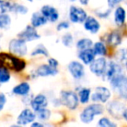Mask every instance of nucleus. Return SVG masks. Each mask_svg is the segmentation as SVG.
I'll return each mask as SVG.
<instances>
[{"label":"nucleus","instance_id":"44","mask_svg":"<svg viewBox=\"0 0 127 127\" xmlns=\"http://www.w3.org/2000/svg\"><path fill=\"white\" fill-rule=\"evenodd\" d=\"M126 68H127V66H126Z\"/></svg>","mask_w":127,"mask_h":127},{"label":"nucleus","instance_id":"31","mask_svg":"<svg viewBox=\"0 0 127 127\" xmlns=\"http://www.w3.org/2000/svg\"><path fill=\"white\" fill-rule=\"evenodd\" d=\"M11 11H14V12H18V13H20V14H25V13L28 11L27 8L24 5H21V4H13L11 6Z\"/></svg>","mask_w":127,"mask_h":127},{"label":"nucleus","instance_id":"4","mask_svg":"<svg viewBox=\"0 0 127 127\" xmlns=\"http://www.w3.org/2000/svg\"><path fill=\"white\" fill-rule=\"evenodd\" d=\"M61 102L69 109L74 110L78 104V96L73 92H63L61 93Z\"/></svg>","mask_w":127,"mask_h":127},{"label":"nucleus","instance_id":"23","mask_svg":"<svg viewBox=\"0 0 127 127\" xmlns=\"http://www.w3.org/2000/svg\"><path fill=\"white\" fill-rule=\"evenodd\" d=\"M91 96V90L88 88H83L79 91V99L82 104H86L90 100Z\"/></svg>","mask_w":127,"mask_h":127},{"label":"nucleus","instance_id":"37","mask_svg":"<svg viewBox=\"0 0 127 127\" xmlns=\"http://www.w3.org/2000/svg\"><path fill=\"white\" fill-rule=\"evenodd\" d=\"M48 63H49V65H51V67L54 68H57V66L58 65V62L56 59H54V58H49Z\"/></svg>","mask_w":127,"mask_h":127},{"label":"nucleus","instance_id":"9","mask_svg":"<svg viewBox=\"0 0 127 127\" xmlns=\"http://www.w3.org/2000/svg\"><path fill=\"white\" fill-rule=\"evenodd\" d=\"M70 73L75 79H80L85 74V68L81 63L78 61H72L69 64L68 66Z\"/></svg>","mask_w":127,"mask_h":127},{"label":"nucleus","instance_id":"5","mask_svg":"<svg viewBox=\"0 0 127 127\" xmlns=\"http://www.w3.org/2000/svg\"><path fill=\"white\" fill-rule=\"evenodd\" d=\"M9 50L11 53L18 56H25L27 53V46L25 44V41L22 39H12L10 42Z\"/></svg>","mask_w":127,"mask_h":127},{"label":"nucleus","instance_id":"42","mask_svg":"<svg viewBox=\"0 0 127 127\" xmlns=\"http://www.w3.org/2000/svg\"><path fill=\"white\" fill-rule=\"evenodd\" d=\"M29 1H30V2H32V0H29Z\"/></svg>","mask_w":127,"mask_h":127},{"label":"nucleus","instance_id":"19","mask_svg":"<svg viewBox=\"0 0 127 127\" xmlns=\"http://www.w3.org/2000/svg\"><path fill=\"white\" fill-rule=\"evenodd\" d=\"M47 22V19L42 14V13H38L36 12L33 13L32 17V25L33 27H39L41 25H44L46 24Z\"/></svg>","mask_w":127,"mask_h":127},{"label":"nucleus","instance_id":"13","mask_svg":"<svg viewBox=\"0 0 127 127\" xmlns=\"http://www.w3.org/2000/svg\"><path fill=\"white\" fill-rule=\"evenodd\" d=\"M31 104H32V109L35 111H37L39 110L46 108V106L48 104L47 97L44 95H43V94H38V95H37L32 99Z\"/></svg>","mask_w":127,"mask_h":127},{"label":"nucleus","instance_id":"28","mask_svg":"<svg viewBox=\"0 0 127 127\" xmlns=\"http://www.w3.org/2000/svg\"><path fill=\"white\" fill-rule=\"evenodd\" d=\"M44 55V56H48V51L46 50V48L44 47L43 44H39V45H37V47L34 49V51H32V56H35V55Z\"/></svg>","mask_w":127,"mask_h":127},{"label":"nucleus","instance_id":"14","mask_svg":"<svg viewBox=\"0 0 127 127\" xmlns=\"http://www.w3.org/2000/svg\"><path fill=\"white\" fill-rule=\"evenodd\" d=\"M95 55L96 53L94 51V50L91 49V48L82 50L78 53V57H79V58L83 61V63L85 64H90L95 59Z\"/></svg>","mask_w":127,"mask_h":127},{"label":"nucleus","instance_id":"38","mask_svg":"<svg viewBox=\"0 0 127 127\" xmlns=\"http://www.w3.org/2000/svg\"><path fill=\"white\" fill-rule=\"evenodd\" d=\"M121 59L127 63V49L122 50L121 51Z\"/></svg>","mask_w":127,"mask_h":127},{"label":"nucleus","instance_id":"24","mask_svg":"<svg viewBox=\"0 0 127 127\" xmlns=\"http://www.w3.org/2000/svg\"><path fill=\"white\" fill-rule=\"evenodd\" d=\"M92 41L89 38H82L77 43V48L79 49L80 51L85 49H89L92 48Z\"/></svg>","mask_w":127,"mask_h":127},{"label":"nucleus","instance_id":"2","mask_svg":"<svg viewBox=\"0 0 127 127\" xmlns=\"http://www.w3.org/2000/svg\"><path fill=\"white\" fill-rule=\"evenodd\" d=\"M103 111H104V108L101 104H91L86 108H85V110L82 111L81 115H80V119L83 123H91L94 119L95 116L102 114Z\"/></svg>","mask_w":127,"mask_h":127},{"label":"nucleus","instance_id":"35","mask_svg":"<svg viewBox=\"0 0 127 127\" xmlns=\"http://www.w3.org/2000/svg\"><path fill=\"white\" fill-rule=\"evenodd\" d=\"M67 28H69V24H68L67 22H61V23L58 24V27H57L58 31H61V30L67 29Z\"/></svg>","mask_w":127,"mask_h":127},{"label":"nucleus","instance_id":"18","mask_svg":"<svg viewBox=\"0 0 127 127\" xmlns=\"http://www.w3.org/2000/svg\"><path fill=\"white\" fill-rule=\"evenodd\" d=\"M108 111H110L112 116L114 117H118L119 114L123 115V112L125 111V107H124V104L120 102H111V104L108 105Z\"/></svg>","mask_w":127,"mask_h":127},{"label":"nucleus","instance_id":"36","mask_svg":"<svg viewBox=\"0 0 127 127\" xmlns=\"http://www.w3.org/2000/svg\"><path fill=\"white\" fill-rule=\"evenodd\" d=\"M123 0H108V4L111 8L116 6L117 4H118L119 3H121Z\"/></svg>","mask_w":127,"mask_h":127},{"label":"nucleus","instance_id":"32","mask_svg":"<svg viewBox=\"0 0 127 127\" xmlns=\"http://www.w3.org/2000/svg\"><path fill=\"white\" fill-rule=\"evenodd\" d=\"M97 125L99 126H102V127H112V126H116L114 123L111 121L110 119H108L107 118H103L99 120V122L97 123Z\"/></svg>","mask_w":127,"mask_h":127},{"label":"nucleus","instance_id":"26","mask_svg":"<svg viewBox=\"0 0 127 127\" xmlns=\"http://www.w3.org/2000/svg\"><path fill=\"white\" fill-rule=\"evenodd\" d=\"M94 51H95L96 55H100V56H104L106 53V47L103 43L97 42L94 44L93 48Z\"/></svg>","mask_w":127,"mask_h":127},{"label":"nucleus","instance_id":"43","mask_svg":"<svg viewBox=\"0 0 127 127\" xmlns=\"http://www.w3.org/2000/svg\"><path fill=\"white\" fill-rule=\"evenodd\" d=\"M71 1H75V0H71Z\"/></svg>","mask_w":127,"mask_h":127},{"label":"nucleus","instance_id":"33","mask_svg":"<svg viewBox=\"0 0 127 127\" xmlns=\"http://www.w3.org/2000/svg\"><path fill=\"white\" fill-rule=\"evenodd\" d=\"M62 41H63V44L65 46H67V47L71 46V44H72V43H73L72 35L70 34V33L65 34V35L63 37V38H62Z\"/></svg>","mask_w":127,"mask_h":127},{"label":"nucleus","instance_id":"25","mask_svg":"<svg viewBox=\"0 0 127 127\" xmlns=\"http://www.w3.org/2000/svg\"><path fill=\"white\" fill-rule=\"evenodd\" d=\"M11 18L6 14H0V29H8L11 25Z\"/></svg>","mask_w":127,"mask_h":127},{"label":"nucleus","instance_id":"7","mask_svg":"<svg viewBox=\"0 0 127 127\" xmlns=\"http://www.w3.org/2000/svg\"><path fill=\"white\" fill-rule=\"evenodd\" d=\"M69 17L72 23H84L87 18V14L82 8L71 6L70 8Z\"/></svg>","mask_w":127,"mask_h":127},{"label":"nucleus","instance_id":"20","mask_svg":"<svg viewBox=\"0 0 127 127\" xmlns=\"http://www.w3.org/2000/svg\"><path fill=\"white\" fill-rule=\"evenodd\" d=\"M30 85L27 83H22L19 84L18 85L15 86L12 90V92L14 94H17V95H20V96H25L29 93L30 92Z\"/></svg>","mask_w":127,"mask_h":127},{"label":"nucleus","instance_id":"41","mask_svg":"<svg viewBox=\"0 0 127 127\" xmlns=\"http://www.w3.org/2000/svg\"><path fill=\"white\" fill-rule=\"evenodd\" d=\"M32 126L33 127H35V126H41L42 127L43 125L42 124H39V123H34V124H32Z\"/></svg>","mask_w":127,"mask_h":127},{"label":"nucleus","instance_id":"10","mask_svg":"<svg viewBox=\"0 0 127 127\" xmlns=\"http://www.w3.org/2000/svg\"><path fill=\"white\" fill-rule=\"evenodd\" d=\"M18 37L20 39L24 41H33L36 39H38L40 36L35 30V27L33 26H27L23 32L18 34Z\"/></svg>","mask_w":127,"mask_h":127},{"label":"nucleus","instance_id":"17","mask_svg":"<svg viewBox=\"0 0 127 127\" xmlns=\"http://www.w3.org/2000/svg\"><path fill=\"white\" fill-rule=\"evenodd\" d=\"M58 73V70L54 67H51L49 64H42L37 69V74L41 77L54 76Z\"/></svg>","mask_w":127,"mask_h":127},{"label":"nucleus","instance_id":"29","mask_svg":"<svg viewBox=\"0 0 127 127\" xmlns=\"http://www.w3.org/2000/svg\"><path fill=\"white\" fill-rule=\"evenodd\" d=\"M37 112V118L40 120H47V119H49L50 116H51V111H50L49 110L45 109V108H44V109H42V110H39Z\"/></svg>","mask_w":127,"mask_h":127},{"label":"nucleus","instance_id":"8","mask_svg":"<svg viewBox=\"0 0 127 127\" xmlns=\"http://www.w3.org/2000/svg\"><path fill=\"white\" fill-rule=\"evenodd\" d=\"M111 97V92L105 87H97L95 92L92 95V100L94 102L105 103Z\"/></svg>","mask_w":127,"mask_h":127},{"label":"nucleus","instance_id":"11","mask_svg":"<svg viewBox=\"0 0 127 127\" xmlns=\"http://www.w3.org/2000/svg\"><path fill=\"white\" fill-rule=\"evenodd\" d=\"M36 115L34 112L30 109H25L21 111L19 116L18 117V125H27V124L32 123L35 120Z\"/></svg>","mask_w":127,"mask_h":127},{"label":"nucleus","instance_id":"1","mask_svg":"<svg viewBox=\"0 0 127 127\" xmlns=\"http://www.w3.org/2000/svg\"><path fill=\"white\" fill-rule=\"evenodd\" d=\"M0 67H5L18 72L25 69V62L7 53H0Z\"/></svg>","mask_w":127,"mask_h":127},{"label":"nucleus","instance_id":"27","mask_svg":"<svg viewBox=\"0 0 127 127\" xmlns=\"http://www.w3.org/2000/svg\"><path fill=\"white\" fill-rule=\"evenodd\" d=\"M10 72L5 67H0V83H6L10 80Z\"/></svg>","mask_w":127,"mask_h":127},{"label":"nucleus","instance_id":"3","mask_svg":"<svg viewBox=\"0 0 127 127\" xmlns=\"http://www.w3.org/2000/svg\"><path fill=\"white\" fill-rule=\"evenodd\" d=\"M111 85L120 97L127 99V77L122 74L116 75L111 79Z\"/></svg>","mask_w":127,"mask_h":127},{"label":"nucleus","instance_id":"34","mask_svg":"<svg viewBox=\"0 0 127 127\" xmlns=\"http://www.w3.org/2000/svg\"><path fill=\"white\" fill-rule=\"evenodd\" d=\"M5 102H6L5 96H4V93L0 92V111L4 108V104H5Z\"/></svg>","mask_w":127,"mask_h":127},{"label":"nucleus","instance_id":"12","mask_svg":"<svg viewBox=\"0 0 127 127\" xmlns=\"http://www.w3.org/2000/svg\"><path fill=\"white\" fill-rule=\"evenodd\" d=\"M41 13L46 18L48 21L54 23L58 19V11L54 7L50 5H44L41 9Z\"/></svg>","mask_w":127,"mask_h":127},{"label":"nucleus","instance_id":"6","mask_svg":"<svg viewBox=\"0 0 127 127\" xmlns=\"http://www.w3.org/2000/svg\"><path fill=\"white\" fill-rule=\"evenodd\" d=\"M107 67V62L105 58H99L97 59H94L90 64V70L92 73H94L97 76H102L104 74V71Z\"/></svg>","mask_w":127,"mask_h":127},{"label":"nucleus","instance_id":"22","mask_svg":"<svg viewBox=\"0 0 127 127\" xmlns=\"http://www.w3.org/2000/svg\"><path fill=\"white\" fill-rule=\"evenodd\" d=\"M121 42V37L118 32H114L110 34V36L108 37V44L111 46H117L118 44H120Z\"/></svg>","mask_w":127,"mask_h":127},{"label":"nucleus","instance_id":"15","mask_svg":"<svg viewBox=\"0 0 127 127\" xmlns=\"http://www.w3.org/2000/svg\"><path fill=\"white\" fill-rule=\"evenodd\" d=\"M120 71H121V67L118 64L114 62H110L109 65L106 67V70L104 71V78H106V79L108 80H111L114 76L120 74Z\"/></svg>","mask_w":127,"mask_h":127},{"label":"nucleus","instance_id":"40","mask_svg":"<svg viewBox=\"0 0 127 127\" xmlns=\"http://www.w3.org/2000/svg\"><path fill=\"white\" fill-rule=\"evenodd\" d=\"M80 3H81L82 4H84V5H86L87 4H88V1L89 0H79Z\"/></svg>","mask_w":127,"mask_h":127},{"label":"nucleus","instance_id":"30","mask_svg":"<svg viewBox=\"0 0 127 127\" xmlns=\"http://www.w3.org/2000/svg\"><path fill=\"white\" fill-rule=\"evenodd\" d=\"M12 4H10L9 2L0 0V14H4L7 11H11Z\"/></svg>","mask_w":127,"mask_h":127},{"label":"nucleus","instance_id":"39","mask_svg":"<svg viewBox=\"0 0 127 127\" xmlns=\"http://www.w3.org/2000/svg\"><path fill=\"white\" fill-rule=\"evenodd\" d=\"M123 117H124V118H125V119L127 121V109H125V111H124Z\"/></svg>","mask_w":127,"mask_h":127},{"label":"nucleus","instance_id":"21","mask_svg":"<svg viewBox=\"0 0 127 127\" xmlns=\"http://www.w3.org/2000/svg\"><path fill=\"white\" fill-rule=\"evenodd\" d=\"M115 22L118 25H122L125 21V11L122 7L116 9L114 13Z\"/></svg>","mask_w":127,"mask_h":127},{"label":"nucleus","instance_id":"16","mask_svg":"<svg viewBox=\"0 0 127 127\" xmlns=\"http://www.w3.org/2000/svg\"><path fill=\"white\" fill-rule=\"evenodd\" d=\"M84 26H85V30L90 32L91 33H97L99 31L100 28V25L97 22L96 18H92V17H88L84 22Z\"/></svg>","mask_w":127,"mask_h":127}]
</instances>
